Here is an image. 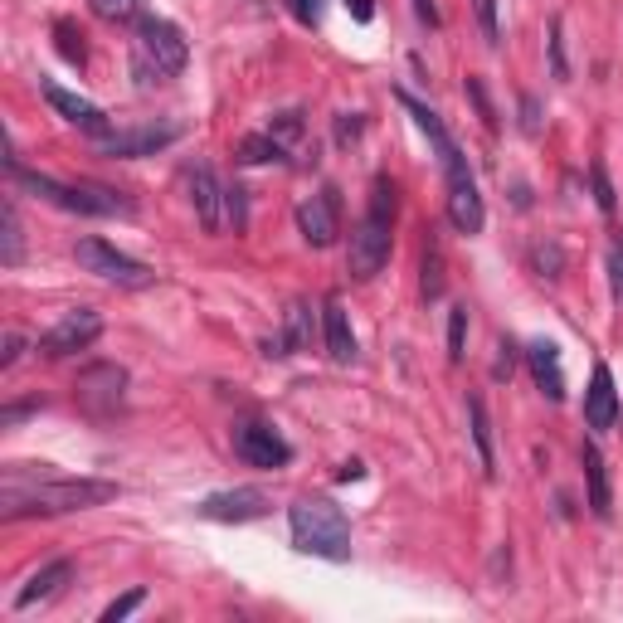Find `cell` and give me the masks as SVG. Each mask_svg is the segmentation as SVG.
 Listing matches in <instances>:
<instances>
[{
	"label": "cell",
	"instance_id": "cell-1",
	"mask_svg": "<svg viewBox=\"0 0 623 623\" xmlns=\"http://www.w3.org/2000/svg\"><path fill=\"white\" fill-rule=\"evenodd\" d=\"M122 487L103 482V477H54L39 473L30 463H15L0 477V516L20 521V516H64V512H88L112 502Z\"/></svg>",
	"mask_w": 623,
	"mask_h": 623
},
{
	"label": "cell",
	"instance_id": "cell-2",
	"mask_svg": "<svg viewBox=\"0 0 623 623\" xmlns=\"http://www.w3.org/2000/svg\"><path fill=\"white\" fill-rule=\"evenodd\" d=\"M390 249H395V185L385 176H375L370 185V210L361 215V224L351 229V249H346V268L351 278H375L385 263H390Z\"/></svg>",
	"mask_w": 623,
	"mask_h": 623
},
{
	"label": "cell",
	"instance_id": "cell-3",
	"mask_svg": "<svg viewBox=\"0 0 623 623\" xmlns=\"http://www.w3.org/2000/svg\"><path fill=\"white\" fill-rule=\"evenodd\" d=\"M288 526H293V546L302 555L336 560V565L351 560V521L331 497H297L293 512H288Z\"/></svg>",
	"mask_w": 623,
	"mask_h": 623
},
{
	"label": "cell",
	"instance_id": "cell-4",
	"mask_svg": "<svg viewBox=\"0 0 623 623\" xmlns=\"http://www.w3.org/2000/svg\"><path fill=\"white\" fill-rule=\"evenodd\" d=\"M5 171L20 190H30L39 200L69 210V215H132V200H122L117 190H103V185H64L54 176H39V171H25L15 156H5Z\"/></svg>",
	"mask_w": 623,
	"mask_h": 623
},
{
	"label": "cell",
	"instance_id": "cell-5",
	"mask_svg": "<svg viewBox=\"0 0 623 623\" xmlns=\"http://www.w3.org/2000/svg\"><path fill=\"white\" fill-rule=\"evenodd\" d=\"M185 59H190V44L185 35L171 25V20H161V15H147L142 25H137V49H132V69L142 83H166V78H176L185 69Z\"/></svg>",
	"mask_w": 623,
	"mask_h": 623
},
{
	"label": "cell",
	"instance_id": "cell-6",
	"mask_svg": "<svg viewBox=\"0 0 623 623\" xmlns=\"http://www.w3.org/2000/svg\"><path fill=\"white\" fill-rule=\"evenodd\" d=\"M74 258H78L83 273L103 278V283H112V288H151V283H156V273H151L147 263H137L132 254L112 249L108 239H78Z\"/></svg>",
	"mask_w": 623,
	"mask_h": 623
},
{
	"label": "cell",
	"instance_id": "cell-7",
	"mask_svg": "<svg viewBox=\"0 0 623 623\" xmlns=\"http://www.w3.org/2000/svg\"><path fill=\"white\" fill-rule=\"evenodd\" d=\"M74 395L88 414H112L117 404L127 400V370L112 366V361H98V366H83L74 380Z\"/></svg>",
	"mask_w": 623,
	"mask_h": 623
},
{
	"label": "cell",
	"instance_id": "cell-8",
	"mask_svg": "<svg viewBox=\"0 0 623 623\" xmlns=\"http://www.w3.org/2000/svg\"><path fill=\"white\" fill-rule=\"evenodd\" d=\"M98 336H103V317L93 307H74L39 336V351L44 356H74V351H88Z\"/></svg>",
	"mask_w": 623,
	"mask_h": 623
},
{
	"label": "cell",
	"instance_id": "cell-9",
	"mask_svg": "<svg viewBox=\"0 0 623 623\" xmlns=\"http://www.w3.org/2000/svg\"><path fill=\"white\" fill-rule=\"evenodd\" d=\"M234 453H239L249 468H288V463H293V443L283 439L273 424H258V419L234 429Z\"/></svg>",
	"mask_w": 623,
	"mask_h": 623
},
{
	"label": "cell",
	"instance_id": "cell-10",
	"mask_svg": "<svg viewBox=\"0 0 623 623\" xmlns=\"http://www.w3.org/2000/svg\"><path fill=\"white\" fill-rule=\"evenodd\" d=\"M181 122H151V127H132V132H112V137H98L103 156H117V161H137V156H156L171 142H181Z\"/></svg>",
	"mask_w": 623,
	"mask_h": 623
},
{
	"label": "cell",
	"instance_id": "cell-11",
	"mask_svg": "<svg viewBox=\"0 0 623 623\" xmlns=\"http://www.w3.org/2000/svg\"><path fill=\"white\" fill-rule=\"evenodd\" d=\"M39 93H44V103L59 112L64 122H74L78 132H88V137H112L108 112L98 108V103H88V98H78V93H69V88H59L54 78H39Z\"/></svg>",
	"mask_w": 623,
	"mask_h": 623
},
{
	"label": "cell",
	"instance_id": "cell-12",
	"mask_svg": "<svg viewBox=\"0 0 623 623\" xmlns=\"http://www.w3.org/2000/svg\"><path fill=\"white\" fill-rule=\"evenodd\" d=\"M297 229H302V239H307L312 249L336 244V234H341V195L327 185L322 195L302 200V205H297Z\"/></svg>",
	"mask_w": 623,
	"mask_h": 623
},
{
	"label": "cell",
	"instance_id": "cell-13",
	"mask_svg": "<svg viewBox=\"0 0 623 623\" xmlns=\"http://www.w3.org/2000/svg\"><path fill=\"white\" fill-rule=\"evenodd\" d=\"M185 190H190V205L200 215V229L205 234H220L224 229V185L215 181V171L205 161L185 166Z\"/></svg>",
	"mask_w": 623,
	"mask_h": 623
},
{
	"label": "cell",
	"instance_id": "cell-14",
	"mask_svg": "<svg viewBox=\"0 0 623 623\" xmlns=\"http://www.w3.org/2000/svg\"><path fill=\"white\" fill-rule=\"evenodd\" d=\"M200 516L205 521H258V516H268V497L258 492V487H234V492H215V497H205L200 502Z\"/></svg>",
	"mask_w": 623,
	"mask_h": 623
},
{
	"label": "cell",
	"instance_id": "cell-15",
	"mask_svg": "<svg viewBox=\"0 0 623 623\" xmlns=\"http://www.w3.org/2000/svg\"><path fill=\"white\" fill-rule=\"evenodd\" d=\"M448 220L458 234H482L487 224V210H482V190H477L473 171L463 176H448Z\"/></svg>",
	"mask_w": 623,
	"mask_h": 623
},
{
	"label": "cell",
	"instance_id": "cell-16",
	"mask_svg": "<svg viewBox=\"0 0 623 623\" xmlns=\"http://www.w3.org/2000/svg\"><path fill=\"white\" fill-rule=\"evenodd\" d=\"M585 424H589V429H599V434L619 424V390H614V375H609V366H604V361H599V366H594V375H589Z\"/></svg>",
	"mask_w": 623,
	"mask_h": 623
},
{
	"label": "cell",
	"instance_id": "cell-17",
	"mask_svg": "<svg viewBox=\"0 0 623 623\" xmlns=\"http://www.w3.org/2000/svg\"><path fill=\"white\" fill-rule=\"evenodd\" d=\"M526 366H531L546 400H555V404L565 400V370H560V346L555 341H531L526 346Z\"/></svg>",
	"mask_w": 623,
	"mask_h": 623
},
{
	"label": "cell",
	"instance_id": "cell-18",
	"mask_svg": "<svg viewBox=\"0 0 623 623\" xmlns=\"http://www.w3.org/2000/svg\"><path fill=\"white\" fill-rule=\"evenodd\" d=\"M74 580V560H49L44 570H35L30 580H25V589L15 594V609H35V604H49L59 589Z\"/></svg>",
	"mask_w": 623,
	"mask_h": 623
},
{
	"label": "cell",
	"instance_id": "cell-19",
	"mask_svg": "<svg viewBox=\"0 0 623 623\" xmlns=\"http://www.w3.org/2000/svg\"><path fill=\"white\" fill-rule=\"evenodd\" d=\"M322 336H327V356L336 366H351V361H356V331H351V317H346V307H341L336 297L322 307Z\"/></svg>",
	"mask_w": 623,
	"mask_h": 623
},
{
	"label": "cell",
	"instance_id": "cell-20",
	"mask_svg": "<svg viewBox=\"0 0 623 623\" xmlns=\"http://www.w3.org/2000/svg\"><path fill=\"white\" fill-rule=\"evenodd\" d=\"M580 468H585V487H589V512L609 516L614 512V492H609V468H604L594 443H580Z\"/></svg>",
	"mask_w": 623,
	"mask_h": 623
},
{
	"label": "cell",
	"instance_id": "cell-21",
	"mask_svg": "<svg viewBox=\"0 0 623 623\" xmlns=\"http://www.w3.org/2000/svg\"><path fill=\"white\" fill-rule=\"evenodd\" d=\"M307 341H312V307H307V302H293V312H288V327L278 331V336H273L263 351H268V356H297Z\"/></svg>",
	"mask_w": 623,
	"mask_h": 623
},
{
	"label": "cell",
	"instance_id": "cell-22",
	"mask_svg": "<svg viewBox=\"0 0 623 623\" xmlns=\"http://www.w3.org/2000/svg\"><path fill=\"white\" fill-rule=\"evenodd\" d=\"M468 424H473V443H477V458H482V473L492 477L497 473V453H492V424H487V404L468 395Z\"/></svg>",
	"mask_w": 623,
	"mask_h": 623
},
{
	"label": "cell",
	"instance_id": "cell-23",
	"mask_svg": "<svg viewBox=\"0 0 623 623\" xmlns=\"http://www.w3.org/2000/svg\"><path fill=\"white\" fill-rule=\"evenodd\" d=\"M20 258H25V234H20V215H15V205L5 200V210H0V263L15 268Z\"/></svg>",
	"mask_w": 623,
	"mask_h": 623
},
{
	"label": "cell",
	"instance_id": "cell-24",
	"mask_svg": "<svg viewBox=\"0 0 623 623\" xmlns=\"http://www.w3.org/2000/svg\"><path fill=\"white\" fill-rule=\"evenodd\" d=\"M239 161H244V166H263V161H288V147H283L278 137L258 132V137H244V142H239Z\"/></svg>",
	"mask_w": 623,
	"mask_h": 623
},
{
	"label": "cell",
	"instance_id": "cell-25",
	"mask_svg": "<svg viewBox=\"0 0 623 623\" xmlns=\"http://www.w3.org/2000/svg\"><path fill=\"white\" fill-rule=\"evenodd\" d=\"M424 297H429V302L443 297V254H439V239H434V234L424 239Z\"/></svg>",
	"mask_w": 623,
	"mask_h": 623
},
{
	"label": "cell",
	"instance_id": "cell-26",
	"mask_svg": "<svg viewBox=\"0 0 623 623\" xmlns=\"http://www.w3.org/2000/svg\"><path fill=\"white\" fill-rule=\"evenodd\" d=\"M589 185H594V205H599L604 215H614V210H619V195H614V181H609L604 161H589Z\"/></svg>",
	"mask_w": 623,
	"mask_h": 623
},
{
	"label": "cell",
	"instance_id": "cell-27",
	"mask_svg": "<svg viewBox=\"0 0 623 623\" xmlns=\"http://www.w3.org/2000/svg\"><path fill=\"white\" fill-rule=\"evenodd\" d=\"M531 268L541 278H560L565 273V249L560 244H531Z\"/></svg>",
	"mask_w": 623,
	"mask_h": 623
},
{
	"label": "cell",
	"instance_id": "cell-28",
	"mask_svg": "<svg viewBox=\"0 0 623 623\" xmlns=\"http://www.w3.org/2000/svg\"><path fill=\"white\" fill-rule=\"evenodd\" d=\"M54 39H59V54H64L69 64H83V30H78L74 20H59V25H54Z\"/></svg>",
	"mask_w": 623,
	"mask_h": 623
},
{
	"label": "cell",
	"instance_id": "cell-29",
	"mask_svg": "<svg viewBox=\"0 0 623 623\" xmlns=\"http://www.w3.org/2000/svg\"><path fill=\"white\" fill-rule=\"evenodd\" d=\"M302 132H307L302 112H278V117H273V127H268V137H278L283 147H293V142H302Z\"/></svg>",
	"mask_w": 623,
	"mask_h": 623
},
{
	"label": "cell",
	"instance_id": "cell-30",
	"mask_svg": "<svg viewBox=\"0 0 623 623\" xmlns=\"http://www.w3.org/2000/svg\"><path fill=\"white\" fill-rule=\"evenodd\" d=\"M463 346H468V307H453L448 312V356L463 361Z\"/></svg>",
	"mask_w": 623,
	"mask_h": 623
},
{
	"label": "cell",
	"instance_id": "cell-31",
	"mask_svg": "<svg viewBox=\"0 0 623 623\" xmlns=\"http://www.w3.org/2000/svg\"><path fill=\"white\" fill-rule=\"evenodd\" d=\"M473 15H477V25H482V39L497 49L502 44V25H497V0H473Z\"/></svg>",
	"mask_w": 623,
	"mask_h": 623
},
{
	"label": "cell",
	"instance_id": "cell-32",
	"mask_svg": "<svg viewBox=\"0 0 623 623\" xmlns=\"http://www.w3.org/2000/svg\"><path fill=\"white\" fill-rule=\"evenodd\" d=\"M224 215L234 224V234H244V224H249V205H244V190L239 185H224Z\"/></svg>",
	"mask_w": 623,
	"mask_h": 623
},
{
	"label": "cell",
	"instance_id": "cell-33",
	"mask_svg": "<svg viewBox=\"0 0 623 623\" xmlns=\"http://www.w3.org/2000/svg\"><path fill=\"white\" fill-rule=\"evenodd\" d=\"M103 20H137V10H142V0H88Z\"/></svg>",
	"mask_w": 623,
	"mask_h": 623
},
{
	"label": "cell",
	"instance_id": "cell-34",
	"mask_svg": "<svg viewBox=\"0 0 623 623\" xmlns=\"http://www.w3.org/2000/svg\"><path fill=\"white\" fill-rule=\"evenodd\" d=\"M147 604V589H132V594H122V599H112L108 609H103V623H117V619H127L132 609H142Z\"/></svg>",
	"mask_w": 623,
	"mask_h": 623
},
{
	"label": "cell",
	"instance_id": "cell-35",
	"mask_svg": "<svg viewBox=\"0 0 623 623\" xmlns=\"http://www.w3.org/2000/svg\"><path fill=\"white\" fill-rule=\"evenodd\" d=\"M550 74L570 78V64H565V39H560V15L550 20Z\"/></svg>",
	"mask_w": 623,
	"mask_h": 623
},
{
	"label": "cell",
	"instance_id": "cell-36",
	"mask_svg": "<svg viewBox=\"0 0 623 623\" xmlns=\"http://www.w3.org/2000/svg\"><path fill=\"white\" fill-rule=\"evenodd\" d=\"M468 98L477 103V112H482V122L497 132V108H492V98H487V88H482V78H468Z\"/></svg>",
	"mask_w": 623,
	"mask_h": 623
},
{
	"label": "cell",
	"instance_id": "cell-37",
	"mask_svg": "<svg viewBox=\"0 0 623 623\" xmlns=\"http://www.w3.org/2000/svg\"><path fill=\"white\" fill-rule=\"evenodd\" d=\"M609 288H614V302H623V239L609 244Z\"/></svg>",
	"mask_w": 623,
	"mask_h": 623
},
{
	"label": "cell",
	"instance_id": "cell-38",
	"mask_svg": "<svg viewBox=\"0 0 623 623\" xmlns=\"http://www.w3.org/2000/svg\"><path fill=\"white\" fill-rule=\"evenodd\" d=\"M521 132H526V137H536V132H541V103H536L531 93L521 98Z\"/></svg>",
	"mask_w": 623,
	"mask_h": 623
},
{
	"label": "cell",
	"instance_id": "cell-39",
	"mask_svg": "<svg viewBox=\"0 0 623 623\" xmlns=\"http://www.w3.org/2000/svg\"><path fill=\"white\" fill-rule=\"evenodd\" d=\"M361 112H346V117H336V142H351V137H361Z\"/></svg>",
	"mask_w": 623,
	"mask_h": 623
},
{
	"label": "cell",
	"instance_id": "cell-40",
	"mask_svg": "<svg viewBox=\"0 0 623 623\" xmlns=\"http://www.w3.org/2000/svg\"><path fill=\"white\" fill-rule=\"evenodd\" d=\"M39 404H44V400H25V404H5V409H0V424H5V429H10V424H20V419H25V414H35Z\"/></svg>",
	"mask_w": 623,
	"mask_h": 623
},
{
	"label": "cell",
	"instance_id": "cell-41",
	"mask_svg": "<svg viewBox=\"0 0 623 623\" xmlns=\"http://www.w3.org/2000/svg\"><path fill=\"white\" fill-rule=\"evenodd\" d=\"M20 351H25V336H20V331H5V351H0V366L10 370L15 361H20Z\"/></svg>",
	"mask_w": 623,
	"mask_h": 623
},
{
	"label": "cell",
	"instance_id": "cell-42",
	"mask_svg": "<svg viewBox=\"0 0 623 623\" xmlns=\"http://www.w3.org/2000/svg\"><path fill=\"white\" fill-rule=\"evenodd\" d=\"M293 15L302 25H317L322 20V0H293Z\"/></svg>",
	"mask_w": 623,
	"mask_h": 623
},
{
	"label": "cell",
	"instance_id": "cell-43",
	"mask_svg": "<svg viewBox=\"0 0 623 623\" xmlns=\"http://www.w3.org/2000/svg\"><path fill=\"white\" fill-rule=\"evenodd\" d=\"M346 10H351V20H361V25L375 20V0H346Z\"/></svg>",
	"mask_w": 623,
	"mask_h": 623
},
{
	"label": "cell",
	"instance_id": "cell-44",
	"mask_svg": "<svg viewBox=\"0 0 623 623\" xmlns=\"http://www.w3.org/2000/svg\"><path fill=\"white\" fill-rule=\"evenodd\" d=\"M414 15H419L424 25H439V10H434V0H414Z\"/></svg>",
	"mask_w": 623,
	"mask_h": 623
},
{
	"label": "cell",
	"instance_id": "cell-45",
	"mask_svg": "<svg viewBox=\"0 0 623 623\" xmlns=\"http://www.w3.org/2000/svg\"><path fill=\"white\" fill-rule=\"evenodd\" d=\"M341 482H356V477H366V463H356V458H351V463H341Z\"/></svg>",
	"mask_w": 623,
	"mask_h": 623
}]
</instances>
